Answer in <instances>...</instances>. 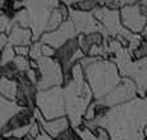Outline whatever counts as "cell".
Returning <instances> with one entry per match:
<instances>
[{"label":"cell","instance_id":"e0dca14e","mask_svg":"<svg viewBox=\"0 0 147 140\" xmlns=\"http://www.w3.org/2000/svg\"><path fill=\"white\" fill-rule=\"evenodd\" d=\"M66 15V10L63 8H58V9H53L49 15L48 21H47V26H45V30L51 31L54 30L56 27H58V25L62 22L63 17Z\"/></svg>","mask_w":147,"mask_h":140},{"label":"cell","instance_id":"44dd1931","mask_svg":"<svg viewBox=\"0 0 147 140\" xmlns=\"http://www.w3.org/2000/svg\"><path fill=\"white\" fill-rule=\"evenodd\" d=\"M13 58H14V50H13V48L8 44L7 46L4 48V50H3V55H1V66H7V63H9V62L13 61Z\"/></svg>","mask_w":147,"mask_h":140},{"label":"cell","instance_id":"ac0fdd59","mask_svg":"<svg viewBox=\"0 0 147 140\" xmlns=\"http://www.w3.org/2000/svg\"><path fill=\"white\" fill-rule=\"evenodd\" d=\"M78 50L76 49V41H70V43L65 44V46L58 51V58L63 62V64L70 66V61H71L74 53Z\"/></svg>","mask_w":147,"mask_h":140},{"label":"cell","instance_id":"d6a6232c","mask_svg":"<svg viewBox=\"0 0 147 140\" xmlns=\"http://www.w3.org/2000/svg\"><path fill=\"white\" fill-rule=\"evenodd\" d=\"M27 75H28V80H30L31 84H35L36 82V76H35V72L32 69H27Z\"/></svg>","mask_w":147,"mask_h":140},{"label":"cell","instance_id":"2e32d148","mask_svg":"<svg viewBox=\"0 0 147 140\" xmlns=\"http://www.w3.org/2000/svg\"><path fill=\"white\" fill-rule=\"evenodd\" d=\"M17 84L12 80L7 79V77H1L0 79V95L8 100H14L16 95H17Z\"/></svg>","mask_w":147,"mask_h":140},{"label":"cell","instance_id":"3957f363","mask_svg":"<svg viewBox=\"0 0 147 140\" xmlns=\"http://www.w3.org/2000/svg\"><path fill=\"white\" fill-rule=\"evenodd\" d=\"M85 73L97 99H102L120 82L117 68L111 62L94 61L85 67Z\"/></svg>","mask_w":147,"mask_h":140},{"label":"cell","instance_id":"5bb4252c","mask_svg":"<svg viewBox=\"0 0 147 140\" xmlns=\"http://www.w3.org/2000/svg\"><path fill=\"white\" fill-rule=\"evenodd\" d=\"M23 107H20L18 104H16L14 102L5 99L0 95V130L7 125V122L16 115L17 112H20Z\"/></svg>","mask_w":147,"mask_h":140},{"label":"cell","instance_id":"5b68a950","mask_svg":"<svg viewBox=\"0 0 147 140\" xmlns=\"http://www.w3.org/2000/svg\"><path fill=\"white\" fill-rule=\"evenodd\" d=\"M116 66L121 71L123 75L130 76L137 82V90L141 93L142 98H145V90H146V58H141L136 63L130 61L129 50L121 48L116 51Z\"/></svg>","mask_w":147,"mask_h":140},{"label":"cell","instance_id":"9a60e30c","mask_svg":"<svg viewBox=\"0 0 147 140\" xmlns=\"http://www.w3.org/2000/svg\"><path fill=\"white\" fill-rule=\"evenodd\" d=\"M30 37H31V33L28 30H26V28H23V27L14 26L12 32H10L9 41H10V44H14V45H18V46L23 45L25 46L30 43Z\"/></svg>","mask_w":147,"mask_h":140},{"label":"cell","instance_id":"1f68e13d","mask_svg":"<svg viewBox=\"0 0 147 140\" xmlns=\"http://www.w3.org/2000/svg\"><path fill=\"white\" fill-rule=\"evenodd\" d=\"M16 51H17V53L20 54L21 57H25L26 54L28 53V49L26 48V46H17V49H16Z\"/></svg>","mask_w":147,"mask_h":140},{"label":"cell","instance_id":"277c9868","mask_svg":"<svg viewBox=\"0 0 147 140\" xmlns=\"http://www.w3.org/2000/svg\"><path fill=\"white\" fill-rule=\"evenodd\" d=\"M30 18V26L34 31V39H38L45 30L47 21L52 10L58 7V0H23Z\"/></svg>","mask_w":147,"mask_h":140},{"label":"cell","instance_id":"30bf717a","mask_svg":"<svg viewBox=\"0 0 147 140\" xmlns=\"http://www.w3.org/2000/svg\"><path fill=\"white\" fill-rule=\"evenodd\" d=\"M75 32L76 31H75V27H74L72 22L71 21H67V22H65L57 31L43 35L41 40H43V43L45 44V45L51 46V48H61L69 39L75 36Z\"/></svg>","mask_w":147,"mask_h":140},{"label":"cell","instance_id":"4fadbf2b","mask_svg":"<svg viewBox=\"0 0 147 140\" xmlns=\"http://www.w3.org/2000/svg\"><path fill=\"white\" fill-rule=\"evenodd\" d=\"M34 113L36 115L38 120L40 121V125L43 127V130H45V134L48 136H51L52 139L57 138L61 133H63L65 130L69 129V120L66 117H59V118H56V120H52L49 122H47V121L43 120V117H41L40 113L36 109H34Z\"/></svg>","mask_w":147,"mask_h":140},{"label":"cell","instance_id":"ba28073f","mask_svg":"<svg viewBox=\"0 0 147 140\" xmlns=\"http://www.w3.org/2000/svg\"><path fill=\"white\" fill-rule=\"evenodd\" d=\"M137 94V86L130 79H124L123 84L114 87L109 94H106L102 99L98 100L105 107H115L124 102H128L129 99H133Z\"/></svg>","mask_w":147,"mask_h":140},{"label":"cell","instance_id":"8d00e7d4","mask_svg":"<svg viewBox=\"0 0 147 140\" xmlns=\"http://www.w3.org/2000/svg\"><path fill=\"white\" fill-rule=\"evenodd\" d=\"M4 5V0H0V7H3Z\"/></svg>","mask_w":147,"mask_h":140},{"label":"cell","instance_id":"4dcf8cb0","mask_svg":"<svg viewBox=\"0 0 147 140\" xmlns=\"http://www.w3.org/2000/svg\"><path fill=\"white\" fill-rule=\"evenodd\" d=\"M41 54H44V55H53L54 50L48 45H41Z\"/></svg>","mask_w":147,"mask_h":140},{"label":"cell","instance_id":"e575fe53","mask_svg":"<svg viewBox=\"0 0 147 140\" xmlns=\"http://www.w3.org/2000/svg\"><path fill=\"white\" fill-rule=\"evenodd\" d=\"M137 0H117V5H128V4H133Z\"/></svg>","mask_w":147,"mask_h":140},{"label":"cell","instance_id":"7402d4cb","mask_svg":"<svg viewBox=\"0 0 147 140\" xmlns=\"http://www.w3.org/2000/svg\"><path fill=\"white\" fill-rule=\"evenodd\" d=\"M13 66L16 67V69H18V71H27L28 69V61L25 58V57H14L13 58Z\"/></svg>","mask_w":147,"mask_h":140},{"label":"cell","instance_id":"d6986e66","mask_svg":"<svg viewBox=\"0 0 147 140\" xmlns=\"http://www.w3.org/2000/svg\"><path fill=\"white\" fill-rule=\"evenodd\" d=\"M80 44L81 46H83V50L84 51H88L89 49L92 48L93 45H98L99 41H101V36L98 35V33H88V35L85 36V37H80Z\"/></svg>","mask_w":147,"mask_h":140},{"label":"cell","instance_id":"4316f807","mask_svg":"<svg viewBox=\"0 0 147 140\" xmlns=\"http://www.w3.org/2000/svg\"><path fill=\"white\" fill-rule=\"evenodd\" d=\"M28 134H30V136L32 139H36L39 136V125L35 122V121L32 120V122H31V126H30V131H28Z\"/></svg>","mask_w":147,"mask_h":140},{"label":"cell","instance_id":"9c48e42d","mask_svg":"<svg viewBox=\"0 0 147 140\" xmlns=\"http://www.w3.org/2000/svg\"><path fill=\"white\" fill-rule=\"evenodd\" d=\"M94 15L98 19H101L103 22V27H98L99 30H102L105 32V35L107 36V33L116 36L119 33V31L121 30V25L119 21V12L115 9H107V8H97L94 10Z\"/></svg>","mask_w":147,"mask_h":140},{"label":"cell","instance_id":"f546056e","mask_svg":"<svg viewBox=\"0 0 147 140\" xmlns=\"http://www.w3.org/2000/svg\"><path fill=\"white\" fill-rule=\"evenodd\" d=\"M80 7L83 9H90V8L96 7V3H94V0H84L80 3Z\"/></svg>","mask_w":147,"mask_h":140},{"label":"cell","instance_id":"8992f818","mask_svg":"<svg viewBox=\"0 0 147 140\" xmlns=\"http://www.w3.org/2000/svg\"><path fill=\"white\" fill-rule=\"evenodd\" d=\"M36 103H38L40 112L48 120H56V118L65 116V100L61 86H54L49 90L39 91L36 95Z\"/></svg>","mask_w":147,"mask_h":140},{"label":"cell","instance_id":"484cf974","mask_svg":"<svg viewBox=\"0 0 147 140\" xmlns=\"http://www.w3.org/2000/svg\"><path fill=\"white\" fill-rule=\"evenodd\" d=\"M10 19L7 17V15H1L0 14V33L4 32V31L9 30L10 28Z\"/></svg>","mask_w":147,"mask_h":140},{"label":"cell","instance_id":"d4e9b609","mask_svg":"<svg viewBox=\"0 0 147 140\" xmlns=\"http://www.w3.org/2000/svg\"><path fill=\"white\" fill-rule=\"evenodd\" d=\"M30 55L32 59H40L41 58V44L40 43L34 44V46L30 50Z\"/></svg>","mask_w":147,"mask_h":140},{"label":"cell","instance_id":"52a82bcc","mask_svg":"<svg viewBox=\"0 0 147 140\" xmlns=\"http://www.w3.org/2000/svg\"><path fill=\"white\" fill-rule=\"evenodd\" d=\"M38 61V66L41 73V80L38 82L39 90L43 91L48 87L59 86L63 77H62V71L58 62L53 61L51 58H47V57H41Z\"/></svg>","mask_w":147,"mask_h":140},{"label":"cell","instance_id":"ffe728a7","mask_svg":"<svg viewBox=\"0 0 147 140\" xmlns=\"http://www.w3.org/2000/svg\"><path fill=\"white\" fill-rule=\"evenodd\" d=\"M74 133L79 136V139L80 140H97L96 134L92 133L90 130H88V129H85V127H84L83 130H80L79 127L74 129Z\"/></svg>","mask_w":147,"mask_h":140},{"label":"cell","instance_id":"cb8c5ba5","mask_svg":"<svg viewBox=\"0 0 147 140\" xmlns=\"http://www.w3.org/2000/svg\"><path fill=\"white\" fill-rule=\"evenodd\" d=\"M129 51L132 50H138V48L141 46V44H142V39H141V36L138 35V33H134V35H132V37L129 39Z\"/></svg>","mask_w":147,"mask_h":140},{"label":"cell","instance_id":"f1b7e54d","mask_svg":"<svg viewBox=\"0 0 147 140\" xmlns=\"http://www.w3.org/2000/svg\"><path fill=\"white\" fill-rule=\"evenodd\" d=\"M94 3H101V4H106L110 8H116L117 7V0H94Z\"/></svg>","mask_w":147,"mask_h":140},{"label":"cell","instance_id":"83f0119b","mask_svg":"<svg viewBox=\"0 0 147 140\" xmlns=\"http://www.w3.org/2000/svg\"><path fill=\"white\" fill-rule=\"evenodd\" d=\"M88 51L90 55H102V54L105 53L103 46H98V45H93Z\"/></svg>","mask_w":147,"mask_h":140},{"label":"cell","instance_id":"7a4b0ae2","mask_svg":"<svg viewBox=\"0 0 147 140\" xmlns=\"http://www.w3.org/2000/svg\"><path fill=\"white\" fill-rule=\"evenodd\" d=\"M74 80L62 90L65 100V112L69 115V118L74 129H78L81 123V117L85 113L92 99V91L88 84L84 81L83 68L80 64H76L72 68Z\"/></svg>","mask_w":147,"mask_h":140},{"label":"cell","instance_id":"603a6c76","mask_svg":"<svg viewBox=\"0 0 147 140\" xmlns=\"http://www.w3.org/2000/svg\"><path fill=\"white\" fill-rule=\"evenodd\" d=\"M14 22H18V25L23 26V27L27 26V25H30V18H28L27 10L26 9L20 10V12L16 14V17H14Z\"/></svg>","mask_w":147,"mask_h":140},{"label":"cell","instance_id":"d590c367","mask_svg":"<svg viewBox=\"0 0 147 140\" xmlns=\"http://www.w3.org/2000/svg\"><path fill=\"white\" fill-rule=\"evenodd\" d=\"M66 4H72V3H75V1H81V0H63Z\"/></svg>","mask_w":147,"mask_h":140},{"label":"cell","instance_id":"6da1fadb","mask_svg":"<svg viewBox=\"0 0 147 140\" xmlns=\"http://www.w3.org/2000/svg\"><path fill=\"white\" fill-rule=\"evenodd\" d=\"M146 105L145 98H136L115 105L103 116L93 118V121L97 127L107 131L111 140H145Z\"/></svg>","mask_w":147,"mask_h":140},{"label":"cell","instance_id":"7c38bea8","mask_svg":"<svg viewBox=\"0 0 147 140\" xmlns=\"http://www.w3.org/2000/svg\"><path fill=\"white\" fill-rule=\"evenodd\" d=\"M71 17L74 21L75 31L84 33H93L96 30H98V26L96 23L94 17L88 12H80V10H72Z\"/></svg>","mask_w":147,"mask_h":140},{"label":"cell","instance_id":"836d02e7","mask_svg":"<svg viewBox=\"0 0 147 140\" xmlns=\"http://www.w3.org/2000/svg\"><path fill=\"white\" fill-rule=\"evenodd\" d=\"M7 41H8V40H7V37H5L4 33H0V49L5 48V46L8 45Z\"/></svg>","mask_w":147,"mask_h":140},{"label":"cell","instance_id":"8fae6325","mask_svg":"<svg viewBox=\"0 0 147 140\" xmlns=\"http://www.w3.org/2000/svg\"><path fill=\"white\" fill-rule=\"evenodd\" d=\"M121 17L124 21V25L128 26L130 30L134 32H140L145 28L146 25V14L141 12L140 7L136 5H129L124 7L121 9Z\"/></svg>","mask_w":147,"mask_h":140}]
</instances>
